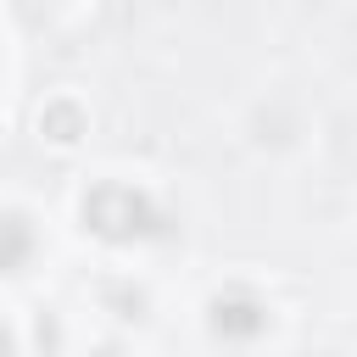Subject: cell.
<instances>
[{
  "label": "cell",
  "instance_id": "1",
  "mask_svg": "<svg viewBox=\"0 0 357 357\" xmlns=\"http://www.w3.org/2000/svg\"><path fill=\"white\" fill-rule=\"evenodd\" d=\"M84 223L89 234L112 240V245H134V240H156L167 229V218L156 212V201L134 184H95L84 195Z\"/></svg>",
  "mask_w": 357,
  "mask_h": 357
},
{
  "label": "cell",
  "instance_id": "2",
  "mask_svg": "<svg viewBox=\"0 0 357 357\" xmlns=\"http://www.w3.org/2000/svg\"><path fill=\"white\" fill-rule=\"evenodd\" d=\"M206 324H212L218 340H257V335L268 329V307H262L251 290H223V296H212Z\"/></svg>",
  "mask_w": 357,
  "mask_h": 357
},
{
  "label": "cell",
  "instance_id": "3",
  "mask_svg": "<svg viewBox=\"0 0 357 357\" xmlns=\"http://www.w3.org/2000/svg\"><path fill=\"white\" fill-rule=\"evenodd\" d=\"M33 257V229L17 212H0V273H22Z\"/></svg>",
  "mask_w": 357,
  "mask_h": 357
},
{
  "label": "cell",
  "instance_id": "4",
  "mask_svg": "<svg viewBox=\"0 0 357 357\" xmlns=\"http://www.w3.org/2000/svg\"><path fill=\"white\" fill-rule=\"evenodd\" d=\"M39 134L56 139V145H73V139L84 134V112H78V100H50V106L39 112Z\"/></svg>",
  "mask_w": 357,
  "mask_h": 357
},
{
  "label": "cell",
  "instance_id": "5",
  "mask_svg": "<svg viewBox=\"0 0 357 357\" xmlns=\"http://www.w3.org/2000/svg\"><path fill=\"white\" fill-rule=\"evenodd\" d=\"M0 357H17V346H11V329L0 324Z\"/></svg>",
  "mask_w": 357,
  "mask_h": 357
},
{
  "label": "cell",
  "instance_id": "6",
  "mask_svg": "<svg viewBox=\"0 0 357 357\" xmlns=\"http://www.w3.org/2000/svg\"><path fill=\"white\" fill-rule=\"evenodd\" d=\"M100 357H117V351H100Z\"/></svg>",
  "mask_w": 357,
  "mask_h": 357
}]
</instances>
